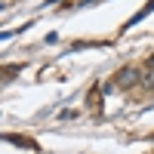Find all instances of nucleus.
<instances>
[{"label": "nucleus", "instance_id": "f03ea898", "mask_svg": "<svg viewBox=\"0 0 154 154\" xmlns=\"http://www.w3.org/2000/svg\"><path fill=\"white\" fill-rule=\"evenodd\" d=\"M148 65H151V68H154V56H151V59H148Z\"/></svg>", "mask_w": 154, "mask_h": 154}, {"label": "nucleus", "instance_id": "f257e3e1", "mask_svg": "<svg viewBox=\"0 0 154 154\" xmlns=\"http://www.w3.org/2000/svg\"><path fill=\"white\" fill-rule=\"evenodd\" d=\"M136 80H139V71H133V68H123L120 77H117V83H120V86H130V83H136Z\"/></svg>", "mask_w": 154, "mask_h": 154}]
</instances>
